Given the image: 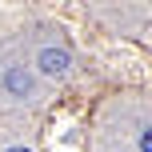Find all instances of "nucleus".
Here are the masks:
<instances>
[{
	"label": "nucleus",
	"instance_id": "obj_3",
	"mask_svg": "<svg viewBox=\"0 0 152 152\" xmlns=\"http://www.w3.org/2000/svg\"><path fill=\"white\" fill-rule=\"evenodd\" d=\"M140 152H152V132H148V128L140 132Z\"/></svg>",
	"mask_w": 152,
	"mask_h": 152
},
{
	"label": "nucleus",
	"instance_id": "obj_4",
	"mask_svg": "<svg viewBox=\"0 0 152 152\" xmlns=\"http://www.w3.org/2000/svg\"><path fill=\"white\" fill-rule=\"evenodd\" d=\"M8 152H28V148H8Z\"/></svg>",
	"mask_w": 152,
	"mask_h": 152
},
{
	"label": "nucleus",
	"instance_id": "obj_1",
	"mask_svg": "<svg viewBox=\"0 0 152 152\" xmlns=\"http://www.w3.org/2000/svg\"><path fill=\"white\" fill-rule=\"evenodd\" d=\"M40 68L48 76H64L68 72V52H64V48H44V52H40Z\"/></svg>",
	"mask_w": 152,
	"mask_h": 152
},
{
	"label": "nucleus",
	"instance_id": "obj_2",
	"mask_svg": "<svg viewBox=\"0 0 152 152\" xmlns=\"http://www.w3.org/2000/svg\"><path fill=\"white\" fill-rule=\"evenodd\" d=\"M4 84H8V92H12V96H24V92L32 88V76L24 72V68H8V76H4Z\"/></svg>",
	"mask_w": 152,
	"mask_h": 152
}]
</instances>
